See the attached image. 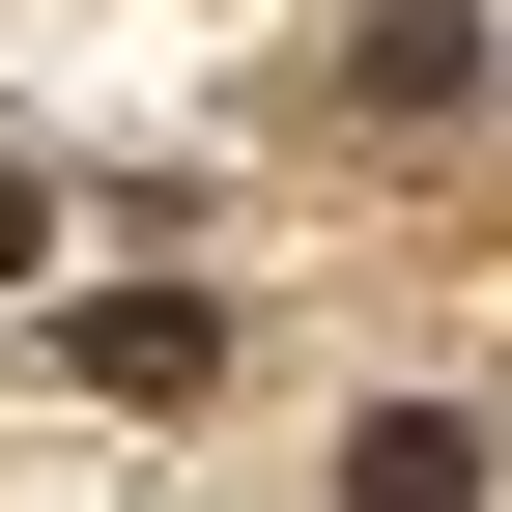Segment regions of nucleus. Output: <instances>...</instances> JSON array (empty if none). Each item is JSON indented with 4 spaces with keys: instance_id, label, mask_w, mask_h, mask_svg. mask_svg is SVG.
<instances>
[{
    "instance_id": "1",
    "label": "nucleus",
    "mask_w": 512,
    "mask_h": 512,
    "mask_svg": "<svg viewBox=\"0 0 512 512\" xmlns=\"http://www.w3.org/2000/svg\"><path fill=\"white\" fill-rule=\"evenodd\" d=\"M456 484H484V427H427V399H399V427L342 456V512H456Z\"/></svg>"
}]
</instances>
